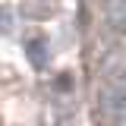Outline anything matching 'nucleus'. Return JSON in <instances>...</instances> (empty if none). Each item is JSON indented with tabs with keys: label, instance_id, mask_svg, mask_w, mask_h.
<instances>
[{
	"label": "nucleus",
	"instance_id": "nucleus-1",
	"mask_svg": "<svg viewBox=\"0 0 126 126\" xmlns=\"http://www.w3.org/2000/svg\"><path fill=\"white\" fill-rule=\"evenodd\" d=\"M107 22L113 29H126V0H107Z\"/></svg>",
	"mask_w": 126,
	"mask_h": 126
}]
</instances>
